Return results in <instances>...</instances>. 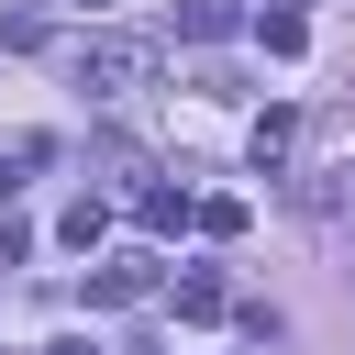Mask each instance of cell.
Returning a JSON list of instances; mask_svg holds the SVG:
<instances>
[{
    "mask_svg": "<svg viewBox=\"0 0 355 355\" xmlns=\"http://www.w3.org/2000/svg\"><path fill=\"white\" fill-rule=\"evenodd\" d=\"M155 288V255H111V266H89V311H133Z\"/></svg>",
    "mask_w": 355,
    "mask_h": 355,
    "instance_id": "obj_2",
    "label": "cell"
},
{
    "mask_svg": "<svg viewBox=\"0 0 355 355\" xmlns=\"http://www.w3.org/2000/svg\"><path fill=\"white\" fill-rule=\"evenodd\" d=\"M44 355H89V344H44Z\"/></svg>",
    "mask_w": 355,
    "mask_h": 355,
    "instance_id": "obj_9",
    "label": "cell"
},
{
    "mask_svg": "<svg viewBox=\"0 0 355 355\" xmlns=\"http://www.w3.org/2000/svg\"><path fill=\"white\" fill-rule=\"evenodd\" d=\"M178 311H189V322H222V311H233L222 266H189V277H178Z\"/></svg>",
    "mask_w": 355,
    "mask_h": 355,
    "instance_id": "obj_4",
    "label": "cell"
},
{
    "mask_svg": "<svg viewBox=\"0 0 355 355\" xmlns=\"http://www.w3.org/2000/svg\"><path fill=\"white\" fill-rule=\"evenodd\" d=\"M233 22H244V11H233V0H178V33H189V44H222V33H233Z\"/></svg>",
    "mask_w": 355,
    "mask_h": 355,
    "instance_id": "obj_5",
    "label": "cell"
},
{
    "mask_svg": "<svg viewBox=\"0 0 355 355\" xmlns=\"http://www.w3.org/2000/svg\"><path fill=\"white\" fill-rule=\"evenodd\" d=\"M288 144H300V122H288V111H255V133H244L255 178H277V166H288Z\"/></svg>",
    "mask_w": 355,
    "mask_h": 355,
    "instance_id": "obj_3",
    "label": "cell"
},
{
    "mask_svg": "<svg viewBox=\"0 0 355 355\" xmlns=\"http://www.w3.org/2000/svg\"><path fill=\"white\" fill-rule=\"evenodd\" d=\"M255 44H266V55H300L311 22H300V11H255Z\"/></svg>",
    "mask_w": 355,
    "mask_h": 355,
    "instance_id": "obj_7",
    "label": "cell"
},
{
    "mask_svg": "<svg viewBox=\"0 0 355 355\" xmlns=\"http://www.w3.org/2000/svg\"><path fill=\"white\" fill-rule=\"evenodd\" d=\"M33 155H44V144H11V155H0V200L22 189V166H33Z\"/></svg>",
    "mask_w": 355,
    "mask_h": 355,
    "instance_id": "obj_8",
    "label": "cell"
},
{
    "mask_svg": "<svg viewBox=\"0 0 355 355\" xmlns=\"http://www.w3.org/2000/svg\"><path fill=\"white\" fill-rule=\"evenodd\" d=\"M133 222H144V233H178V222H200V211H189V189H144Z\"/></svg>",
    "mask_w": 355,
    "mask_h": 355,
    "instance_id": "obj_6",
    "label": "cell"
},
{
    "mask_svg": "<svg viewBox=\"0 0 355 355\" xmlns=\"http://www.w3.org/2000/svg\"><path fill=\"white\" fill-rule=\"evenodd\" d=\"M144 78H155V44H133V33H89L78 44V89L89 100H133Z\"/></svg>",
    "mask_w": 355,
    "mask_h": 355,
    "instance_id": "obj_1",
    "label": "cell"
}]
</instances>
